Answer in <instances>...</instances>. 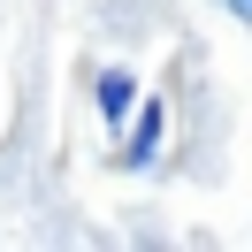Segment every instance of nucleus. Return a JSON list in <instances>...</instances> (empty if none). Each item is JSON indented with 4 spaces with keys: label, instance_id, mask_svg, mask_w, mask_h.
Returning a JSON list of instances; mask_svg holds the SVG:
<instances>
[{
    "label": "nucleus",
    "instance_id": "3",
    "mask_svg": "<svg viewBox=\"0 0 252 252\" xmlns=\"http://www.w3.org/2000/svg\"><path fill=\"white\" fill-rule=\"evenodd\" d=\"M221 8H229V16H252V0H221Z\"/></svg>",
    "mask_w": 252,
    "mask_h": 252
},
{
    "label": "nucleus",
    "instance_id": "2",
    "mask_svg": "<svg viewBox=\"0 0 252 252\" xmlns=\"http://www.w3.org/2000/svg\"><path fill=\"white\" fill-rule=\"evenodd\" d=\"M153 145H160V107H145L138 138H130V160H153Z\"/></svg>",
    "mask_w": 252,
    "mask_h": 252
},
{
    "label": "nucleus",
    "instance_id": "1",
    "mask_svg": "<svg viewBox=\"0 0 252 252\" xmlns=\"http://www.w3.org/2000/svg\"><path fill=\"white\" fill-rule=\"evenodd\" d=\"M130 99H138V84H130L123 69H107V77H99V115H107V123H130Z\"/></svg>",
    "mask_w": 252,
    "mask_h": 252
}]
</instances>
